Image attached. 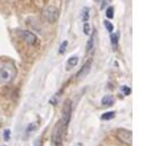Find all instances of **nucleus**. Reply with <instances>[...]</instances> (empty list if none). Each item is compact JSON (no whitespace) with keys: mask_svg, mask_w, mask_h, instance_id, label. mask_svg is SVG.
I'll list each match as a JSON object with an SVG mask.
<instances>
[{"mask_svg":"<svg viewBox=\"0 0 151 146\" xmlns=\"http://www.w3.org/2000/svg\"><path fill=\"white\" fill-rule=\"evenodd\" d=\"M66 45H68V41H63V44H61L60 47V53H64L66 51Z\"/></svg>","mask_w":151,"mask_h":146,"instance_id":"obj_17","label":"nucleus"},{"mask_svg":"<svg viewBox=\"0 0 151 146\" xmlns=\"http://www.w3.org/2000/svg\"><path fill=\"white\" fill-rule=\"evenodd\" d=\"M93 48H94V36H91L90 40H89V43H88L86 51H88V52H91V51H93Z\"/></svg>","mask_w":151,"mask_h":146,"instance_id":"obj_12","label":"nucleus"},{"mask_svg":"<svg viewBox=\"0 0 151 146\" xmlns=\"http://www.w3.org/2000/svg\"><path fill=\"white\" fill-rule=\"evenodd\" d=\"M9 134H11V130H9V129H7V130H4V136H3V137H4V141L5 142H7V141H9Z\"/></svg>","mask_w":151,"mask_h":146,"instance_id":"obj_16","label":"nucleus"},{"mask_svg":"<svg viewBox=\"0 0 151 146\" xmlns=\"http://www.w3.org/2000/svg\"><path fill=\"white\" fill-rule=\"evenodd\" d=\"M77 64H78V57H77V56H73V57H70V59L68 60V64H66V69L74 68Z\"/></svg>","mask_w":151,"mask_h":146,"instance_id":"obj_7","label":"nucleus"},{"mask_svg":"<svg viewBox=\"0 0 151 146\" xmlns=\"http://www.w3.org/2000/svg\"><path fill=\"white\" fill-rule=\"evenodd\" d=\"M90 27H89V24L88 23H85V25H83V33L85 35H90Z\"/></svg>","mask_w":151,"mask_h":146,"instance_id":"obj_18","label":"nucleus"},{"mask_svg":"<svg viewBox=\"0 0 151 146\" xmlns=\"http://www.w3.org/2000/svg\"><path fill=\"white\" fill-rule=\"evenodd\" d=\"M106 17L107 19H113V17H114V8H113V7H109L106 9Z\"/></svg>","mask_w":151,"mask_h":146,"instance_id":"obj_13","label":"nucleus"},{"mask_svg":"<svg viewBox=\"0 0 151 146\" xmlns=\"http://www.w3.org/2000/svg\"><path fill=\"white\" fill-rule=\"evenodd\" d=\"M35 146H41V139H37V141L35 142Z\"/></svg>","mask_w":151,"mask_h":146,"instance_id":"obj_20","label":"nucleus"},{"mask_svg":"<svg viewBox=\"0 0 151 146\" xmlns=\"http://www.w3.org/2000/svg\"><path fill=\"white\" fill-rule=\"evenodd\" d=\"M16 68L11 61L0 64V84H8L15 78Z\"/></svg>","mask_w":151,"mask_h":146,"instance_id":"obj_1","label":"nucleus"},{"mask_svg":"<svg viewBox=\"0 0 151 146\" xmlns=\"http://www.w3.org/2000/svg\"><path fill=\"white\" fill-rule=\"evenodd\" d=\"M16 33L20 36V39L23 40L24 43H27L28 45H36L37 44V37L35 33H32V32L29 31H25V29H19V31H16Z\"/></svg>","mask_w":151,"mask_h":146,"instance_id":"obj_3","label":"nucleus"},{"mask_svg":"<svg viewBox=\"0 0 151 146\" xmlns=\"http://www.w3.org/2000/svg\"><path fill=\"white\" fill-rule=\"evenodd\" d=\"M117 137L126 145H131V138H133V133L129 129H118L117 130Z\"/></svg>","mask_w":151,"mask_h":146,"instance_id":"obj_5","label":"nucleus"},{"mask_svg":"<svg viewBox=\"0 0 151 146\" xmlns=\"http://www.w3.org/2000/svg\"><path fill=\"white\" fill-rule=\"evenodd\" d=\"M122 90H123V93H125L126 96H129V94H130V88H129V86H123Z\"/></svg>","mask_w":151,"mask_h":146,"instance_id":"obj_19","label":"nucleus"},{"mask_svg":"<svg viewBox=\"0 0 151 146\" xmlns=\"http://www.w3.org/2000/svg\"><path fill=\"white\" fill-rule=\"evenodd\" d=\"M104 25L105 27H106V29H107V31H109L110 32V33H111V32H113V29H114V27H113V24H110L109 23V21H105V23H104Z\"/></svg>","mask_w":151,"mask_h":146,"instance_id":"obj_15","label":"nucleus"},{"mask_svg":"<svg viewBox=\"0 0 151 146\" xmlns=\"http://www.w3.org/2000/svg\"><path fill=\"white\" fill-rule=\"evenodd\" d=\"M90 68H91V60L89 59V60L82 65L81 71L78 72V74H77V78H78V80H83V78H85L86 76L89 74V72H90Z\"/></svg>","mask_w":151,"mask_h":146,"instance_id":"obj_6","label":"nucleus"},{"mask_svg":"<svg viewBox=\"0 0 151 146\" xmlns=\"http://www.w3.org/2000/svg\"><path fill=\"white\" fill-rule=\"evenodd\" d=\"M110 41H111V45H113V49H117L118 47V33H111L110 36Z\"/></svg>","mask_w":151,"mask_h":146,"instance_id":"obj_10","label":"nucleus"},{"mask_svg":"<svg viewBox=\"0 0 151 146\" xmlns=\"http://www.w3.org/2000/svg\"><path fill=\"white\" fill-rule=\"evenodd\" d=\"M114 104V97L111 96H105L104 98H102V105L104 106H110V105Z\"/></svg>","mask_w":151,"mask_h":146,"instance_id":"obj_8","label":"nucleus"},{"mask_svg":"<svg viewBox=\"0 0 151 146\" xmlns=\"http://www.w3.org/2000/svg\"><path fill=\"white\" fill-rule=\"evenodd\" d=\"M42 17L48 21V23H55L58 17V9L55 5H48L42 9Z\"/></svg>","mask_w":151,"mask_h":146,"instance_id":"obj_2","label":"nucleus"},{"mask_svg":"<svg viewBox=\"0 0 151 146\" xmlns=\"http://www.w3.org/2000/svg\"><path fill=\"white\" fill-rule=\"evenodd\" d=\"M37 126H39V125H37V122H32V124H29V126H28V128H27V130H25V138H27V137H29V136H31V133H32V132H35V130H36V129H37Z\"/></svg>","mask_w":151,"mask_h":146,"instance_id":"obj_9","label":"nucleus"},{"mask_svg":"<svg viewBox=\"0 0 151 146\" xmlns=\"http://www.w3.org/2000/svg\"><path fill=\"white\" fill-rule=\"evenodd\" d=\"M115 117V112H106L105 114H102V120L104 121H107V120H111V118Z\"/></svg>","mask_w":151,"mask_h":146,"instance_id":"obj_11","label":"nucleus"},{"mask_svg":"<svg viewBox=\"0 0 151 146\" xmlns=\"http://www.w3.org/2000/svg\"><path fill=\"white\" fill-rule=\"evenodd\" d=\"M70 112H72V104H70V101H66L65 104H64L63 117H61V120H60L61 125H63V128L65 132H66V128H68L69 121H70Z\"/></svg>","mask_w":151,"mask_h":146,"instance_id":"obj_4","label":"nucleus"},{"mask_svg":"<svg viewBox=\"0 0 151 146\" xmlns=\"http://www.w3.org/2000/svg\"><path fill=\"white\" fill-rule=\"evenodd\" d=\"M82 19H83V21H88V19H89V8H83V11H82Z\"/></svg>","mask_w":151,"mask_h":146,"instance_id":"obj_14","label":"nucleus"}]
</instances>
